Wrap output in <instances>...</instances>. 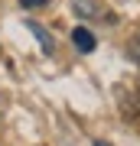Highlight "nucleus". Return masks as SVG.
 Returning a JSON list of instances; mask_svg holds the SVG:
<instances>
[{
    "instance_id": "423d86ee",
    "label": "nucleus",
    "mask_w": 140,
    "mask_h": 146,
    "mask_svg": "<svg viewBox=\"0 0 140 146\" xmlns=\"http://www.w3.org/2000/svg\"><path fill=\"white\" fill-rule=\"evenodd\" d=\"M94 146H111V143H101V140H98V143H94Z\"/></svg>"
},
{
    "instance_id": "f257e3e1",
    "label": "nucleus",
    "mask_w": 140,
    "mask_h": 146,
    "mask_svg": "<svg viewBox=\"0 0 140 146\" xmlns=\"http://www.w3.org/2000/svg\"><path fill=\"white\" fill-rule=\"evenodd\" d=\"M72 42L78 46V52H94V36H91V29H85V26H75L72 29Z\"/></svg>"
},
{
    "instance_id": "39448f33",
    "label": "nucleus",
    "mask_w": 140,
    "mask_h": 146,
    "mask_svg": "<svg viewBox=\"0 0 140 146\" xmlns=\"http://www.w3.org/2000/svg\"><path fill=\"white\" fill-rule=\"evenodd\" d=\"M20 3L26 7V10H33V7H42V3H46V0H20Z\"/></svg>"
},
{
    "instance_id": "20e7f679",
    "label": "nucleus",
    "mask_w": 140,
    "mask_h": 146,
    "mask_svg": "<svg viewBox=\"0 0 140 146\" xmlns=\"http://www.w3.org/2000/svg\"><path fill=\"white\" fill-rule=\"evenodd\" d=\"M130 55H134V62H140V36L134 39V46H130Z\"/></svg>"
},
{
    "instance_id": "f03ea898",
    "label": "nucleus",
    "mask_w": 140,
    "mask_h": 146,
    "mask_svg": "<svg viewBox=\"0 0 140 146\" xmlns=\"http://www.w3.org/2000/svg\"><path fill=\"white\" fill-rule=\"evenodd\" d=\"M26 26H29V33H33V36L42 42V52H46V55H52V52H56V42H52V36H49V33L39 26V23H33V20H29Z\"/></svg>"
},
{
    "instance_id": "7ed1b4c3",
    "label": "nucleus",
    "mask_w": 140,
    "mask_h": 146,
    "mask_svg": "<svg viewBox=\"0 0 140 146\" xmlns=\"http://www.w3.org/2000/svg\"><path fill=\"white\" fill-rule=\"evenodd\" d=\"M72 7H75L78 16H98V13H101V7L94 3V0H75Z\"/></svg>"
}]
</instances>
